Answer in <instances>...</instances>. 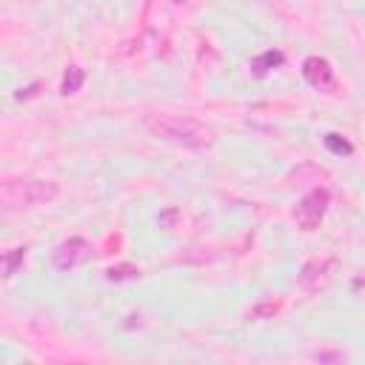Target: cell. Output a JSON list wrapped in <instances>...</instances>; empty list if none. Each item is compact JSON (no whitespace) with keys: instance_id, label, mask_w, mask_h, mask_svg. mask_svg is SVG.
Wrapping results in <instances>:
<instances>
[{"instance_id":"e0dca14e","label":"cell","mask_w":365,"mask_h":365,"mask_svg":"<svg viewBox=\"0 0 365 365\" xmlns=\"http://www.w3.org/2000/svg\"><path fill=\"white\" fill-rule=\"evenodd\" d=\"M171 4H186V0H171Z\"/></svg>"},{"instance_id":"7c38bea8","label":"cell","mask_w":365,"mask_h":365,"mask_svg":"<svg viewBox=\"0 0 365 365\" xmlns=\"http://www.w3.org/2000/svg\"><path fill=\"white\" fill-rule=\"evenodd\" d=\"M280 311V303L277 300H263V303H257L251 311H248V319H268V317H274Z\"/></svg>"},{"instance_id":"277c9868","label":"cell","mask_w":365,"mask_h":365,"mask_svg":"<svg viewBox=\"0 0 365 365\" xmlns=\"http://www.w3.org/2000/svg\"><path fill=\"white\" fill-rule=\"evenodd\" d=\"M86 260H91V246H88L83 237H69V240H63V243L55 248V254H52V263H55L58 271L77 268V265H83Z\"/></svg>"},{"instance_id":"6da1fadb","label":"cell","mask_w":365,"mask_h":365,"mask_svg":"<svg viewBox=\"0 0 365 365\" xmlns=\"http://www.w3.org/2000/svg\"><path fill=\"white\" fill-rule=\"evenodd\" d=\"M146 128L157 140H166L171 146L189 149V152H206L214 143L211 128L194 117H186V114H166V112L146 114Z\"/></svg>"},{"instance_id":"9a60e30c","label":"cell","mask_w":365,"mask_h":365,"mask_svg":"<svg viewBox=\"0 0 365 365\" xmlns=\"http://www.w3.org/2000/svg\"><path fill=\"white\" fill-rule=\"evenodd\" d=\"M34 95H37V83H34V86H29V88H20L15 98H18V100H23V98H34Z\"/></svg>"},{"instance_id":"5b68a950","label":"cell","mask_w":365,"mask_h":365,"mask_svg":"<svg viewBox=\"0 0 365 365\" xmlns=\"http://www.w3.org/2000/svg\"><path fill=\"white\" fill-rule=\"evenodd\" d=\"M331 268H334V257H317V260H308L303 265V271L297 274V283L303 291H319L328 280H331Z\"/></svg>"},{"instance_id":"9c48e42d","label":"cell","mask_w":365,"mask_h":365,"mask_svg":"<svg viewBox=\"0 0 365 365\" xmlns=\"http://www.w3.org/2000/svg\"><path fill=\"white\" fill-rule=\"evenodd\" d=\"M106 280L109 283H126V280H140V268L131 265V263H120L106 268Z\"/></svg>"},{"instance_id":"7a4b0ae2","label":"cell","mask_w":365,"mask_h":365,"mask_svg":"<svg viewBox=\"0 0 365 365\" xmlns=\"http://www.w3.org/2000/svg\"><path fill=\"white\" fill-rule=\"evenodd\" d=\"M58 197V182L37 180V177H6L0 182V206L6 214L29 211L46 206Z\"/></svg>"},{"instance_id":"ba28073f","label":"cell","mask_w":365,"mask_h":365,"mask_svg":"<svg viewBox=\"0 0 365 365\" xmlns=\"http://www.w3.org/2000/svg\"><path fill=\"white\" fill-rule=\"evenodd\" d=\"M83 83H86V72L80 69V66H69L66 69V74H63V86H60V95H77V91L83 88Z\"/></svg>"},{"instance_id":"8fae6325","label":"cell","mask_w":365,"mask_h":365,"mask_svg":"<svg viewBox=\"0 0 365 365\" xmlns=\"http://www.w3.org/2000/svg\"><path fill=\"white\" fill-rule=\"evenodd\" d=\"M326 149H328L331 154H337V157H351V154H354V143L345 140V137L337 134V131H328V134H326Z\"/></svg>"},{"instance_id":"30bf717a","label":"cell","mask_w":365,"mask_h":365,"mask_svg":"<svg viewBox=\"0 0 365 365\" xmlns=\"http://www.w3.org/2000/svg\"><path fill=\"white\" fill-rule=\"evenodd\" d=\"M26 263V246H18V248H9L6 254H4V277L9 280V277H15L18 274V268Z\"/></svg>"},{"instance_id":"2e32d148","label":"cell","mask_w":365,"mask_h":365,"mask_svg":"<svg viewBox=\"0 0 365 365\" xmlns=\"http://www.w3.org/2000/svg\"><path fill=\"white\" fill-rule=\"evenodd\" d=\"M365 286V277H359V280H354V288H362Z\"/></svg>"},{"instance_id":"4fadbf2b","label":"cell","mask_w":365,"mask_h":365,"mask_svg":"<svg viewBox=\"0 0 365 365\" xmlns=\"http://www.w3.org/2000/svg\"><path fill=\"white\" fill-rule=\"evenodd\" d=\"M177 214H180L177 208H168V211H163V214H160V225H163V228H171V223L177 220Z\"/></svg>"},{"instance_id":"5bb4252c","label":"cell","mask_w":365,"mask_h":365,"mask_svg":"<svg viewBox=\"0 0 365 365\" xmlns=\"http://www.w3.org/2000/svg\"><path fill=\"white\" fill-rule=\"evenodd\" d=\"M314 359H319V362H326V359H343V354H337V351H317Z\"/></svg>"},{"instance_id":"3957f363","label":"cell","mask_w":365,"mask_h":365,"mask_svg":"<svg viewBox=\"0 0 365 365\" xmlns=\"http://www.w3.org/2000/svg\"><path fill=\"white\" fill-rule=\"evenodd\" d=\"M328 200L331 197H328L326 189H314L300 200V206L294 208V220H297V225L303 228V232H317L319 223H323V217H326Z\"/></svg>"},{"instance_id":"8992f818","label":"cell","mask_w":365,"mask_h":365,"mask_svg":"<svg viewBox=\"0 0 365 365\" xmlns=\"http://www.w3.org/2000/svg\"><path fill=\"white\" fill-rule=\"evenodd\" d=\"M303 77L314 86V88H331L334 83V69L326 58H319V55H311L303 60Z\"/></svg>"},{"instance_id":"52a82bcc","label":"cell","mask_w":365,"mask_h":365,"mask_svg":"<svg viewBox=\"0 0 365 365\" xmlns=\"http://www.w3.org/2000/svg\"><path fill=\"white\" fill-rule=\"evenodd\" d=\"M283 63H286V55H283L280 49H268V52L251 58V74H254V77H265L271 69H277V66H283Z\"/></svg>"}]
</instances>
